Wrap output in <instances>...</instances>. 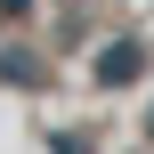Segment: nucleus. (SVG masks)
Listing matches in <instances>:
<instances>
[{
  "instance_id": "nucleus-1",
  "label": "nucleus",
  "mask_w": 154,
  "mask_h": 154,
  "mask_svg": "<svg viewBox=\"0 0 154 154\" xmlns=\"http://www.w3.org/2000/svg\"><path fill=\"white\" fill-rule=\"evenodd\" d=\"M146 65H154V49L138 41V32H122V41H106V49H97V65H89V73H97V89H130Z\"/></svg>"
},
{
  "instance_id": "nucleus-2",
  "label": "nucleus",
  "mask_w": 154,
  "mask_h": 154,
  "mask_svg": "<svg viewBox=\"0 0 154 154\" xmlns=\"http://www.w3.org/2000/svg\"><path fill=\"white\" fill-rule=\"evenodd\" d=\"M0 81H8V89H41V81H49V65H41L32 49H0Z\"/></svg>"
},
{
  "instance_id": "nucleus-3",
  "label": "nucleus",
  "mask_w": 154,
  "mask_h": 154,
  "mask_svg": "<svg viewBox=\"0 0 154 154\" xmlns=\"http://www.w3.org/2000/svg\"><path fill=\"white\" fill-rule=\"evenodd\" d=\"M49 146H57V154H89V146H97V138H89V130H57Z\"/></svg>"
},
{
  "instance_id": "nucleus-4",
  "label": "nucleus",
  "mask_w": 154,
  "mask_h": 154,
  "mask_svg": "<svg viewBox=\"0 0 154 154\" xmlns=\"http://www.w3.org/2000/svg\"><path fill=\"white\" fill-rule=\"evenodd\" d=\"M146 146H154V114H146Z\"/></svg>"
}]
</instances>
